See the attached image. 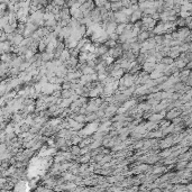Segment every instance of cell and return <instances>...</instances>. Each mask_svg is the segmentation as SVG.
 <instances>
[{
	"instance_id": "6da1fadb",
	"label": "cell",
	"mask_w": 192,
	"mask_h": 192,
	"mask_svg": "<svg viewBox=\"0 0 192 192\" xmlns=\"http://www.w3.org/2000/svg\"><path fill=\"white\" fill-rule=\"evenodd\" d=\"M143 67H144V71L148 74V73H152L154 70L156 69V64L151 63V62H145L144 65H143Z\"/></svg>"
},
{
	"instance_id": "277c9868",
	"label": "cell",
	"mask_w": 192,
	"mask_h": 192,
	"mask_svg": "<svg viewBox=\"0 0 192 192\" xmlns=\"http://www.w3.org/2000/svg\"><path fill=\"white\" fill-rule=\"evenodd\" d=\"M70 153L75 155V156H77V155H80V147H79V146H75V145L72 146V147L70 148Z\"/></svg>"
},
{
	"instance_id": "7a4b0ae2",
	"label": "cell",
	"mask_w": 192,
	"mask_h": 192,
	"mask_svg": "<svg viewBox=\"0 0 192 192\" xmlns=\"http://www.w3.org/2000/svg\"><path fill=\"white\" fill-rule=\"evenodd\" d=\"M110 3V9L113 10V11H119L121 8H123V6H121V1H114V2H109Z\"/></svg>"
},
{
	"instance_id": "3957f363",
	"label": "cell",
	"mask_w": 192,
	"mask_h": 192,
	"mask_svg": "<svg viewBox=\"0 0 192 192\" xmlns=\"http://www.w3.org/2000/svg\"><path fill=\"white\" fill-rule=\"evenodd\" d=\"M77 161H79V162H81V163H88V162H90V161H91L90 153L86 154V155H81V157H79V158H77Z\"/></svg>"
}]
</instances>
